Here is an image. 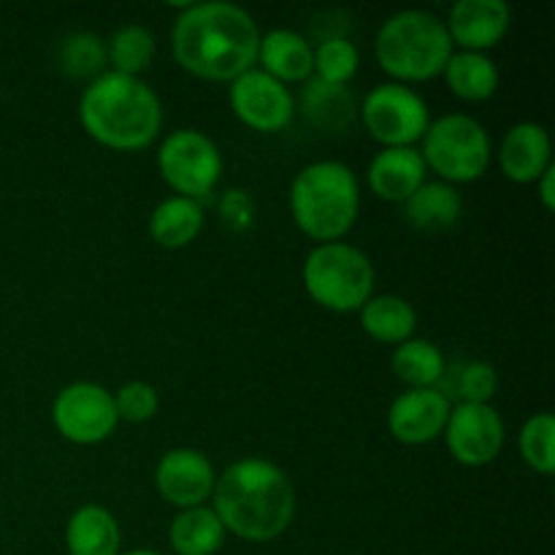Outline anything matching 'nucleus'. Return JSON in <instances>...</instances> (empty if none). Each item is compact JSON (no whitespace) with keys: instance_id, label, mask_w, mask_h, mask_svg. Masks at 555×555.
Wrapping results in <instances>:
<instances>
[{"instance_id":"23","label":"nucleus","mask_w":555,"mask_h":555,"mask_svg":"<svg viewBox=\"0 0 555 555\" xmlns=\"http://www.w3.org/2000/svg\"><path fill=\"white\" fill-rule=\"evenodd\" d=\"M204 206L193 198H182V195H171L163 198L160 204L152 209L146 231H150L152 242L163 249H182L193 244L204 231Z\"/></svg>"},{"instance_id":"7","label":"nucleus","mask_w":555,"mask_h":555,"mask_svg":"<svg viewBox=\"0 0 555 555\" xmlns=\"http://www.w3.org/2000/svg\"><path fill=\"white\" fill-rule=\"evenodd\" d=\"M421 157L439 182L469 184L488 173L493 157L491 133L480 119L464 112L431 119L421 139Z\"/></svg>"},{"instance_id":"8","label":"nucleus","mask_w":555,"mask_h":555,"mask_svg":"<svg viewBox=\"0 0 555 555\" xmlns=\"http://www.w3.org/2000/svg\"><path fill=\"white\" fill-rule=\"evenodd\" d=\"M222 152L215 141L195 128H177L163 135L157 146L160 179L182 198L204 201L215 195L222 179Z\"/></svg>"},{"instance_id":"14","label":"nucleus","mask_w":555,"mask_h":555,"mask_svg":"<svg viewBox=\"0 0 555 555\" xmlns=\"http://www.w3.org/2000/svg\"><path fill=\"white\" fill-rule=\"evenodd\" d=\"M453 401L442 388L404 390L388 406V431L401 444H428L439 439L448 426Z\"/></svg>"},{"instance_id":"22","label":"nucleus","mask_w":555,"mask_h":555,"mask_svg":"<svg viewBox=\"0 0 555 555\" xmlns=\"http://www.w3.org/2000/svg\"><path fill=\"white\" fill-rule=\"evenodd\" d=\"M358 318H361L363 334L379 345L399 347L410 341L417 331L415 307L396 293L372 296L358 309Z\"/></svg>"},{"instance_id":"31","label":"nucleus","mask_w":555,"mask_h":555,"mask_svg":"<svg viewBox=\"0 0 555 555\" xmlns=\"http://www.w3.org/2000/svg\"><path fill=\"white\" fill-rule=\"evenodd\" d=\"M112 396L119 421L133 423V426L152 421L160 412V393H157L155 385L144 383V379H130Z\"/></svg>"},{"instance_id":"20","label":"nucleus","mask_w":555,"mask_h":555,"mask_svg":"<svg viewBox=\"0 0 555 555\" xmlns=\"http://www.w3.org/2000/svg\"><path fill=\"white\" fill-rule=\"evenodd\" d=\"M68 555H119L122 529L112 509L101 504H81L65 524Z\"/></svg>"},{"instance_id":"26","label":"nucleus","mask_w":555,"mask_h":555,"mask_svg":"<svg viewBox=\"0 0 555 555\" xmlns=\"http://www.w3.org/2000/svg\"><path fill=\"white\" fill-rule=\"evenodd\" d=\"M390 369L406 385V390L439 388L444 377H448V358H444L439 345L412 336L404 345L393 347Z\"/></svg>"},{"instance_id":"24","label":"nucleus","mask_w":555,"mask_h":555,"mask_svg":"<svg viewBox=\"0 0 555 555\" xmlns=\"http://www.w3.org/2000/svg\"><path fill=\"white\" fill-rule=\"evenodd\" d=\"M442 76L448 81V90L464 103L491 101L499 90V81H502L499 65L491 54L459 52V49L450 54Z\"/></svg>"},{"instance_id":"34","label":"nucleus","mask_w":555,"mask_h":555,"mask_svg":"<svg viewBox=\"0 0 555 555\" xmlns=\"http://www.w3.org/2000/svg\"><path fill=\"white\" fill-rule=\"evenodd\" d=\"M119 555H163V553H157V551H150V547H135V551L119 553Z\"/></svg>"},{"instance_id":"17","label":"nucleus","mask_w":555,"mask_h":555,"mask_svg":"<svg viewBox=\"0 0 555 555\" xmlns=\"http://www.w3.org/2000/svg\"><path fill=\"white\" fill-rule=\"evenodd\" d=\"M423 182H428V168L417 146H385L366 168L369 190L388 204L401 206Z\"/></svg>"},{"instance_id":"21","label":"nucleus","mask_w":555,"mask_h":555,"mask_svg":"<svg viewBox=\"0 0 555 555\" xmlns=\"http://www.w3.org/2000/svg\"><path fill=\"white\" fill-rule=\"evenodd\" d=\"M298 108L309 125L320 128L323 133H345L358 117V101L345 85H328V81L309 79L304 81Z\"/></svg>"},{"instance_id":"2","label":"nucleus","mask_w":555,"mask_h":555,"mask_svg":"<svg viewBox=\"0 0 555 555\" xmlns=\"http://www.w3.org/2000/svg\"><path fill=\"white\" fill-rule=\"evenodd\" d=\"M209 507L228 534L244 542H271L296 518V486L280 464L247 455L217 475Z\"/></svg>"},{"instance_id":"3","label":"nucleus","mask_w":555,"mask_h":555,"mask_svg":"<svg viewBox=\"0 0 555 555\" xmlns=\"http://www.w3.org/2000/svg\"><path fill=\"white\" fill-rule=\"evenodd\" d=\"M79 122L106 150L139 152L160 139L163 103L139 76L106 70L81 92Z\"/></svg>"},{"instance_id":"15","label":"nucleus","mask_w":555,"mask_h":555,"mask_svg":"<svg viewBox=\"0 0 555 555\" xmlns=\"http://www.w3.org/2000/svg\"><path fill=\"white\" fill-rule=\"evenodd\" d=\"M444 27L459 52L488 54L507 38L513 11L504 0H459L450 9Z\"/></svg>"},{"instance_id":"30","label":"nucleus","mask_w":555,"mask_h":555,"mask_svg":"<svg viewBox=\"0 0 555 555\" xmlns=\"http://www.w3.org/2000/svg\"><path fill=\"white\" fill-rule=\"evenodd\" d=\"M361 68V52L347 36L314 43V79L328 85H350Z\"/></svg>"},{"instance_id":"11","label":"nucleus","mask_w":555,"mask_h":555,"mask_svg":"<svg viewBox=\"0 0 555 555\" xmlns=\"http://www.w3.org/2000/svg\"><path fill=\"white\" fill-rule=\"evenodd\" d=\"M228 103L238 122L258 133H280L296 117V98H293L291 87L260 68L247 70L231 81Z\"/></svg>"},{"instance_id":"19","label":"nucleus","mask_w":555,"mask_h":555,"mask_svg":"<svg viewBox=\"0 0 555 555\" xmlns=\"http://www.w3.org/2000/svg\"><path fill=\"white\" fill-rule=\"evenodd\" d=\"M464 215V198L459 188L448 182H423L410 198L401 204V217L417 233L439 236L453 231Z\"/></svg>"},{"instance_id":"1","label":"nucleus","mask_w":555,"mask_h":555,"mask_svg":"<svg viewBox=\"0 0 555 555\" xmlns=\"http://www.w3.org/2000/svg\"><path fill=\"white\" fill-rule=\"evenodd\" d=\"M258 22L247 9L228 0L188 3L173 20V60L198 79L231 85L258 65Z\"/></svg>"},{"instance_id":"29","label":"nucleus","mask_w":555,"mask_h":555,"mask_svg":"<svg viewBox=\"0 0 555 555\" xmlns=\"http://www.w3.org/2000/svg\"><path fill=\"white\" fill-rule=\"evenodd\" d=\"M520 459L537 475L551 477L555 469V421L551 412H537L520 426L518 434Z\"/></svg>"},{"instance_id":"4","label":"nucleus","mask_w":555,"mask_h":555,"mask_svg":"<svg viewBox=\"0 0 555 555\" xmlns=\"http://www.w3.org/2000/svg\"><path fill=\"white\" fill-rule=\"evenodd\" d=\"M291 217L314 244L345 242L361 215V182L341 160H314L293 177Z\"/></svg>"},{"instance_id":"12","label":"nucleus","mask_w":555,"mask_h":555,"mask_svg":"<svg viewBox=\"0 0 555 555\" xmlns=\"http://www.w3.org/2000/svg\"><path fill=\"white\" fill-rule=\"evenodd\" d=\"M504 421L493 404H459L450 410L448 426H444V444L448 453L461 466L480 469L493 464L504 448Z\"/></svg>"},{"instance_id":"32","label":"nucleus","mask_w":555,"mask_h":555,"mask_svg":"<svg viewBox=\"0 0 555 555\" xmlns=\"http://www.w3.org/2000/svg\"><path fill=\"white\" fill-rule=\"evenodd\" d=\"M496 388L499 374L488 361H466L455 374V393L464 404H491Z\"/></svg>"},{"instance_id":"27","label":"nucleus","mask_w":555,"mask_h":555,"mask_svg":"<svg viewBox=\"0 0 555 555\" xmlns=\"http://www.w3.org/2000/svg\"><path fill=\"white\" fill-rule=\"evenodd\" d=\"M57 68L63 70L68 79L76 81H95L108 70L106 60V41L98 38L95 33L76 30L60 41L57 47Z\"/></svg>"},{"instance_id":"25","label":"nucleus","mask_w":555,"mask_h":555,"mask_svg":"<svg viewBox=\"0 0 555 555\" xmlns=\"http://www.w3.org/2000/svg\"><path fill=\"white\" fill-rule=\"evenodd\" d=\"M225 526L209 504L179 509L168 526V545L177 555H217L225 545Z\"/></svg>"},{"instance_id":"33","label":"nucleus","mask_w":555,"mask_h":555,"mask_svg":"<svg viewBox=\"0 0 555 555\" xmlns=\"http://www.w3.org/2000/svg\"><path fill=\"white\" fill-rule=\"evenodd\" d=\"M553 173H555V166L551 168V171H545V173H542V177L537 179V182H534V190H537V193H540V201H542V206H545L547 211H553V209H555V195H553Z\"/></svg>"},{"instance_id":"16","label":"nucleus","mask_w":555,"mask_h":555,"mask_svg":"<svg viewBox=\"0 0 555 555\" xmlns=\"http://www.w3.org/2000/svg\"><path fill=\"white\" fill-rule=\"evenodd\" d=\"M499 168L515 184H534L553 168V144L545 125L526 122L513 125L499 144Z\"/></svg>"},{"instance_id":"10","label":"nucleus","mask_w":555,"mask_h":555,"mask_svg":"<svg viewBox=\"0 0 555 555\" xmlns=\"http://www.w3.org/2000/svg\"><path fill=\"white\" fill-rule=\"evenodd\" d=\"M52 423L60 437L81 448L106 442L119 426L112 390L90 379L65 385L52 401Z\"/></svg>"},{"instance_id":"6","label":"nucleus","mask_w":555,"mask_h":555,"mask_svg":"<svg viewBox=\"0 0 555 555\" xmlns=\"http://www.w3.org/2000/svg\"><path fill=\"white\" fill-rule=\"evenodd\" d=\"M304 291L318 307L336 314L358 312L374 296V266L350 242L314 244L301 269Z\"/></svg>"},{"instance_id":"18","label":"nucleus","mask_w":555,"mask_h":555,"mask_svg":"<svg viewBox=\"0 0 555 555\" xmlns=\"http://www.w3.org/2000/svg\"><path fill=\"white\" fill-rule=\"evenodd\" d=\"M285 87L304 85L314 76V43L291 27L260 33L258 65Z\"/></svg>"},{"instance_id":"28","label":"nucleus","mask_w":555,"mask_h":555,"mask_svg":"<svg viewBox=\"0 0 555 555\" xmlns=\"http://www.w3.org/2000/svg\"><path fill=\"white\" fill-rule=\"evenodd\" d=\"M157 52V41L144 25H122L112 33L106 41V60L108 70L125 76H139L144 74L152 65Z\"/></svg>"},{"instance_id":"5","label":"nucleus","mask_w":555,"mask_h":555,"mask_svg":"<svg viewBox=\"0 0 555 555\" xmlns=\"http://www.w3.org/2000/svg\"><path fill=\"white\" fill-rule=\"evenodd\" d=\"M455 52L444 20L426 9L390 14L374 36V60L399 85H421L442 76Z\"/></svg>"},{"instance_id":"9","label":"nucleus","mask_w":555,"mask_h":555,"mask_svg":"<svg viewBox=\"0 0 555 555\" xmlns=\"http://www.w3.org/2000/svg\"><path fill=\"white\" fill-rule=\"evenodd\" d=\"M363 128L379 146H415L431 125L428 101L415 87L399 81H383L363 95L361 106Z\"/></svg>"},{"instance_id":"13","label":"nucleus","mask_w":555,"mask_h":555,"mask_svg":"<svg viewBox=\"0 0 555 555\" xmlns=\"http://www.w3.org/2000/svg\"><path fill=\"white\" fill-rule=\"evenodd\" d=\"M217 472L204 450L173 448L155 466V488L166 504L177 509L204 507L215 493Z\"/></svg>"}]
</instances>
